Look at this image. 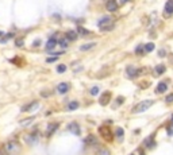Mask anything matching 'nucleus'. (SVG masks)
<instances>
[{"instance_id":"nucleus-4","label":"nucleus","mask_w":173,"mask_h":155,"mask_svg":"<svg viewBox=\"0 0 173 155\" xmlns=\"http://www.w3.org/2000/svg\"><path fill=\"white\" fill-rule=\"evenodd\" d=\"M166 90H168V81H161L157 85V88H155V93H157V95L165 93Z\"/></svg>"},{"instance_id":"nucleus-32","label":"nucleus","mask_w":173,"mask_h":155,"mask_svg":"<svg viewBox=\"0 0 173 155\" xmlns=\"http://www.w3.org/2000/svg\"><path fill=\"white\" fill-rule=\"evenodd\" d=\"M56 61H57V57H50V58H47V60H46V62L52 64V62H56Z\"/></svg>"},{"instance_id":"nucleus-17","label":"nucleus","mask_w":173,"mask_h":155,"mask_svg":"<svg viewBox=\"0 0 173 155\" xmlns=\"http://www.w3.org/2000/svg\"><path fill=\"white\" fill-rule=\"evenodd\" d=\"M66 39L68 41H76V38H77V32L76 31H66Z\"/></svg>"},{"instance_id":"nucleus-3","label":"nucleus","mask_w":173,"mask_h":155,"mask_svg":"<svg viewBox=\"0 0 173 155\" xmlns=\"http://www.w3.org/2000/svg\"><path fill=\"white\" fill-rule=\"evenodd\" d=\"M99 132L103 135V136H104V139H106V140H108V142L112 140V132L109 131V128L107 127V126H103V127H100L99 128Z\"/></svg>"},{"instance_id":"nucleus-30","label":"nucleus","mask_w":173,"mask_h":155,"mask_svg":"<svg viewBox=\"0 0 173 155\" xmlns=\"http://www.w3.org/2000/svg\"><path fill=\"white\" fill-rule=\"evenodd\" d=\"M123 101H124V99L122 97V96H119V97L117 99V107H119V105H120V104H122Z\"/></svg>"},{"instance_id":"nucleus-40","label":"nucleus","mask_w":173,"mask_h":155,"mask_svg":"<svg viewBox=\"0 0 173 155\" xmlns=\"http://www.w3.org/2000/svg\"><path fill=\"white\" fill-rule=\"evenodd\" d=\"M0 35H3V32H1V31H0Z\"/></svg>"},{"instance_id":"nucleus-39","label":"nucleus","mask_w":173,"mask_h":155,"mask_svg":"<svg viewBox=\"0 0 173 155\" xmlns=\"http://www.w3.org/2000/svg\"><path fill=\"white\" fill-rule=\"evenodd\" d=\"M0 155H4V151H0Z\"/></svg>"},{"instance_id":"nucleus-18","label":"nucleus","mask_w":173,"mask_h":155,"mask_svg":"<svg viewBox=\"0 0 173 155\" xmlns=\"http://www.w3.org/2000/svg\"><path fill=\"white\" fill-rule=\"evenodd\" d=\"M35 140H38V134H30L26 136V142L28 143H34Z\"/></svg>"},{"instance_id":"nucleus-6","label":"nucleus","mask_w":173,"mask_h":155,"mask_svg":"<svg viewBox=\"0 0 173 155\" xmlns=\"http://www.w3.org/2000/svg\"><path fill=\"white\" fill-rule=\"evenodd\" d=\"M68 90H69V84H68V82H61V84L57 86V92H58L60 95H65V93H68Z\"/></svg>"},{"instance_id":"nucleus-9","label":"nucleus","mask_w":173,"mask_h":155,"mask_svg":"<svg viewBox=\"0 0 173 155\" xmlns=\"http://www.w3.org/2000/svg\"><path fill=\"white\" fill-rule=\"evenodd\" d=\"M68 130L71 131V132H73L74 135H80V127H78L77 123H71L68 126Z\"/></svg>"},{"instance_id":"nucleus-23","label":"nucleus","mask_w":173,"mask_h":155,"mask_svg":"<svg viewBox=\"0 0 173 155\" xmlns=\"http://www.w3.org/2000/svg\"><path fill=\"white\" fill-rule=\"evenodd\" d=\"M32 120H34V117H28V119H23L19 121V124H20L22 127H26V126H28V124L31 123Z\"/></svg>"},{"instance_id":"nucleus-31","label":"nucleus","mask_w":173,"mask_h":155,"mask_svg":"<svg viewBox=\"0 0 173 155\" xmlns=\"http://www.w3.org/2000/svg\"><path fill=\"white\" fill-rule=\"evenodd\" d=\"M142 49H143V46H138L137 50H135V53H137V54H142L143 51H145V50H142Z\"/></svg>"},{"instance_id":"nucleus-41","label":"nucleus","mask_w":173,"mask_h":155,"mask_svg":"<svg viewBox=\"0 0 173 155\" xmlns=\"http://www.w3.org/2000/svg\"><path fill=\"white\" fill-rule=\"evenodd\" d=\"M172 121H173V116H172Z\"/></svg>"},{"instance_id":"nucleus-16","label":"nucleus","mask_w":173,"mask_h":155,"mask_svg":"<svg viewBox=\"0 0 173 155\" xmlns=\"http://www.w3.org/2000/svg\"><path fill=\"white\" fill-rule=\"evenodd\" d=\"M153 139H154V136H149L148 139H146L145 140V146L148 148H153V147H155V143H154V140H153Z\"/></svg>"},{"instance_id":"nucleus-15","label":"nucleus","mask_w":173,"mask_h":155,"mask_svg":"<svg viewBox=\"0 0 173 155\" xmlns=\"http://www.w3.org/2000/svg\"><path fill=\"white\" fill-rule=\"evenodd\" d=\"M85 144L87 146H91V144H96L97 143V140H96V137L93 136V135H88L87 136V139H85Z\"/></svg>"},{"instance_id":"nucleus-21","label":"nucleus","mask_w":173,"mask_h":155,"mask_svg":"<svg viewBox=\"0 0 173 155\" xmlns=\"http://www.w3.org/2000/svg\"><path fill=\"white\" fill-rule=\"evenodd\" d=\"M78 105H80V104H78L77 101H72V102H69V104H68V109L69 111H74V109H77L78 108Z\"/></svg>"},{"instance_id":"nucleus-12","label":"nucleus","mask_w":173,"mask_h":155,"mask_svg":"<svg viewBox=\"0 0 173 155\" xmlns=\"http://www.w3.org/2000/svg\"><path fill=\"white\" fill-rule=\"evenodd\" d=\"M56 45H57V39L56 38H50L49 41H47V43H46V50H47V51H52Z\"/></svg>"},{"instance_id":"nucleus-27","label":"nucleus","mask_w":173,"mask_h":155,"mask_svg":"<svg viewBox=\"0 0 173 155\" xmlns=\"http://www.w3.org/2000/svg\"><path fill=\"white\" fill-rule=\"evenodd\" d=\"M65 70H66V66H65V65H58V66H57V72H58V73H65Z\"/></svg>"},{"instance_id":"nucleus-29","label":"nucleus","mask_w":173,"mask_h":155,"mask_svg":"<svg viewBox=\"0 0 173 155\" xmlns=\"http://www.w3.org/2000/svg\"><path fill=\"white\" fill-rule=\"evenodd\" d=\"M97 93H99V88H97V86H93V88H91V95L92 96H96Z\"/></svg>"},{"instance_id":"nucleus-25","label":"nucleus","mask_w":173,"mask_h":155,"mask_svg":"<svg viewBox=\"0 0 173 155\" xmlns=\"http://www.w3.org/2000/svg\"><path fill=\"white\" fill-rule=\"evenodd\" d=\"M143 49H145V51L150 53V51H153V50H154V43H146V45L143 46Z\"/></svg>"},{"instance_id":"nucleus-19","label":"nucleus","mask_w":173,"mask_h":155,"mask_svg":"<svg viewBox=\"0 0 173 155\" xmlns=\"http://www.w3.org/2000/svg\"><path fill=\"white\" fill-rule=\"evenodd\" d=\"M137 69L135 67H133V66H129L127 67V76L129 77H134V76H137Z\"/></svg>"},{"instance_id":"nucleus-33","label":"nucleus","mask_w":173,"mask_h":155,"mask_svg":"<svg viewBox=\"0 0 173 155\" xmlns=\"http://www.w3.org/2000/svg\"><path fill=\"white\" fill-rule=\"evenodd\" d=\"M15 45L19 46V47H20V46H23V39H18V41H15Z\"/></svg>"},{"instance_id":"nucleus-8","label":"nucleus","mask_w":173,"mask_h":155,"mask_svg":"<svg viewBox=\"0 0 173 155\" xmlns=\"http://www.w3.org/2000/svg\"><path fill=\"white\" fill-rule=\"evenodd\" d=\"M108 23H111V18L109 16H103L102 19H100L99 22H97V26H99L100 28H104V27H107V26H109Z\"/></svg>"},{"instance_id":"nucleus-26","label":"nucleus","mask_w":173,"mask_h":155,"mask_svg":"<svg viewBox=\"0 0 173 155\" xmlns=\"http://www.w3.org/2000/svg\"><path fill=\"white\" fill-rule=\"evenodd\" d=\"M96 155H111V152H109L107 148H100L99 151L96 152Z\"/></svg>"},{"instance_id":"nucleus-22","label":"nucleus","mask_w":173,"mask_h":155,"mask_svg":"<svg viewBox=\"0 0 173 155\" xmlns=\"http://www.w3.org/2000/svg\"><path fill=\"white\" fill-rule=\"evenodd\" d=\"M77 32L80 34V35H88V34H91L89 30H85V28L81 27V26H78V27H77Z\"/></svg>"},{"instance_id":"nucleus-11","label":"nucleus","mask_w":173,"mask_h":155,"mask_svg":"<svg viewBox=\"0 0 173 155\" xmlns=\"http://www.w3.org/2000/svg\"><path fill=\"white\" fill-rule=\"evenodd\" d=\"M165 70H166L165 65H157V66L154 67V74L155 76H162V74L165 73Z\"/></svg>"},{"instance_id":"nucleus-13","label":"nucleus","mask_w":173,"mask_h":155,"mask_svg":"<svg viewBox=\"0 0 173 155\" xmlns=\"http://www.w3.org/2000/svg\"><path fill=\"white\" fill-rule=\"evenodd\" d=\"M165 14L173 15V0H168L165 4Z\"/></svg>"},{"instance_id":"nucleus-7","label":"nucleus","mask_w":173,"mask_h":155,"mask_svg":"<svg viewBox=\"0 0 173 155\" xmlns=\"http://www.w3.org/2000/svg\"><path fill=\"white\" fill-rule=\"evenodd\" d=\"M106 8L109 11V12H114V11L118 10V3L115 0H108L106 3Z\"/></svg>"},{"instance_id":"nucleus-37","label":"nucleus","mask_w":173,"mask_h":155,"mask_svg":"<svg viewBox=\"0 0 173 155\" xmlns=\"http://www.w3.org/2000/svg\"><path fill=\"white\" fill-rule=\"evenodd\" d=\"M37 45H41V41H35V42H34V46H37Z\"/></svg>"},{"instance_id":"nucleus-34","label":"nucleus","mask_w":173,"mask_h":155,"mask_svg":"<svg viewBox=\"0 0 173 155\" xmlns=\"http://www.w3.org/2000/svg\"><path fill=\"white\" fill-rule=\"evenodd\" d=\"M131 155H143V151H142V150H138L137 152H133Z\"/></svg>"},{"instance_id":"nucleus-20","label":"nucleus","mask_w":173,"mask_h":155,"mask_svg":"<svg viewBox=\"0 0 173 155\" xmlns=\"http://www.w3.org/2000/svg\"><path fill=\"white\" fill-rule=\"evenodd\" d=\"M115 135H117V137L119 139V140H122V137L124 136V131H123V128H119V127H118L117 130H115Z\"/></svg>"},{"instance_id":"nucleus-14","label":"nucleus","mask_w":173,"mask_h":155,"mask_svg":"<svg viewBox=\"0 0 173 155\" xmlns=\"http://www.w3.org/2000/svg\"><path fill=\"white\" fill-rule=\"evenodd\" d=\"M38 107H39V104H38V102H37V101H34V102H31L30 105H25V107H23V108H22V111H25V112H26V111H27V112H28V111L37 109Z\"/></svg>"},{"instance_id":"nucleus-2","label":"nucleus","mask_w":173,"mask_h":155,"mask_svg":"<svg viewBox=\"0 0 173 155\" xmlns=\"http://www.w3.org/2000/svg\"><path fill=\"white\" fill-rule=\"evenodd\" d=\"M19 143L16 140H10L6 144V147H4V150L8 152V154H14V152H16V151H19Z\"/></svg>"},{"instance_id":"nucleus-36","label":"nucleus","mask_w":173,"mask_h":155,"mask_svg":"<svg viewBox=\"0 0 173 155\" xmlns=\"http://www.w3.org/2000/svg\"><path fill=\"white\" fill-rule=\"evenodd\" d=\"M165 50H161V51H160V55H161V57H164V55H165Z\"/></svg>"},{"instance_id":"nucleus-38","label":"nucleus","mask_w":173,"mask_h":155,"mask_svg":"<svg viewBox=\"0 0 173 155\" xmlns=\"http://www.w3.org/2000/svg\"><path fill=\"white\" fill-rule=\"evenodd\" d=\"M127 1H129V0H120V3H122V4H124V3H127Z\"/></svg>"},{"instance_id":"nucleus-35","label":"nucleus","mask_w":173,"mask_h":155,"mask_svg":"<svg viewBox=\"0 0 173 155\" xmlns=\"http://www.w3.org/2000/svg\"><path fill=\"white\" fill-rule=\"evenodd\" d=\"M173 101V96H169V97H166V102H170Z\"/></svg>"},{"instance_id":"nucleus-5","label":"nucleus","mask_w":173,"mask_h":155,"mask_svg":"<svg viewBox=\"0 0 173 155\" xmlns=\"http://www.w3.org/2000/svg\"><path fill=\"white\" fill-rule=\"evenodd\" d=\"M111 100V92H104L102 96H100V104L102 105H107Z\"/></svg>"},{"instance_id":"nucleus-24","label":"nucleus","mask_w":173,"mask_h":155,"mask_svg":"<svg viewBox=\"0 0 173 155\" xmlns=\"http://www.w3.org/2000/svg\"><path fill=\"white\" fill-rule=\"evenodd\" d=\"M92 47H95V43H85V45H81V47H80V50H83V51H87V50L92 49Z\"/></svg>"},{"instance_id":"nucleus-10","label":"nucleus","mask_w":173,"mask_h":155,"mask_svg":"<svg viewBox=\"0 0 173 155\" xmlns=\"http://www.w3.org/2000/svg\"><path fill=\"white\" fill-rule=\"evenodd\" d=\"M57 128H58V124H57V123L49 124V126H47V130H46V135H47V137L52 136V135H53V132L57 130Z\"/></svg>"},{"instance_id":"nucleus-1","label":"nucleus","mask_w":173,"mask_h":155,"mask_svg":"<svg viewBox=\"0 0 173 155\" xmlns=\"http://www.w3.org/2000/svg\"><path fill=\"white\" fill-rule=\"evenodd\" d=\"M152 105H153V101H152V100H146V101L139 102L137 107H134V108H133V112H135V113L145 112V111L149 109V108H150Z\"/></svg>"},{"instance_id":"nucleus-28","label":"nucleus","mask_w":173,"mask_h":155,"mask_svg":"<svg viewBox=\"0 0 173 155\" xmlns=\"http://www.w3.org/2000/svg\"><path fill=\"white\" fill-rule=\"evenodd\" d=\"M57 43H60L62 47H66V46H68V39H66V38L60 39V41H57Z\"/></svg>"}]
</instances>
